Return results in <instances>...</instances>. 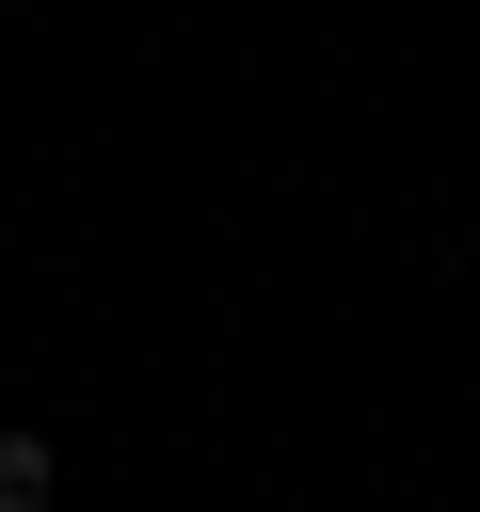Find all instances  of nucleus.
Returning <instances> with one entry per match:
<instances>
[{
    "mask_svg": "<svg viewBox=\"0 0 480 512\" xmlns=\"http://www.w3.org/2000/svg\"><path fill=\"white\" fill-rule=\"evenodd\" d=\"M64 496V464H48V432H0V512H48Z\"/></svg>",
    "mask_w": 480,
    "mask_h": 512,
    "instance_id": "obj_1",
    "label": "nucleus"
}]
</instances>
